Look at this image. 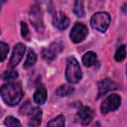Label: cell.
<instances>
[{
    "label": "cell",
    "mask_w": 127,
    "mask_h": 127,
    "mask_svg": "<svg viewBox=\"0 0 127 127\" xmlns=\"http://www.w3.org/2000/svg\"><path fill=\"white\" fill-rule=\"evenodd\" d=\"M0 94L3 101L7 105L15 106L21 101L23 97V90L19 83L9 82L0 87Z\"/></svg>",
    "instance_id": "1"
},
{
    "label": "cell",
    "mask_w": 127,
    "mask_h": 127,
    "mask_svg": "<svg viewBox=\"0 0 127 127\" xmlns=\"http://www.w3.org/2000/svg\"><path fill=\"white\" fill-rule=\"evenodd\" d=\"M65 78L69 83H76L81 78V69L79 64L73 57H69L66 61Z\"/></svg>",
    "instance_id": "2"
},
{
    "label": "cell",
    "mask_w": 127,
    "mask_h": 127,
    "mask_svg": "<svg viewBox=\"0 0 127 127\" xmlns=\"http://www.w3.org/2000/svg\"><path fill=\"white\" fill-rule=\"evenodd\" d=\"M110 24V16L106 12H97L93 14L90 20V25L93 29L99 32H105Z\"/></svg>",
    "instance_id": "3"
},
{
    "label": "cell",
    "mask_w": 127,
    "mask_h": 127,
    "mask_svg": "<svg viewBox=\"0 0 127 127\" xmlns=\"http://www.w3.org/2000/svg\"><path fill=\"white\" fill-rule=\"evenodd\" d=\"M121 104V97L118 94H110L108 95L102 102L101 106H100V110L102 113H108L110 111H114L116 110Z\"/></svg>",
    "instance_id": "4"
},
{
    "label": "cell",
    "mask_w": 127,
    "mask_h": 127,
    "mask_svg": "<svg viewBox=\"0 0 127 127\" xmlns=\"http://www.w3.org/2000/svg\"><path fill=\"white\" fill-rule=\"evenodd\" d=\"M87 34H88V29H87V27L84 24H82V23H75V25L71 29L69 37H70V40L73 43L77 44V43L82 42L86 38Z\"/></svg>",
    "instance_id": "5"
},
{
    "label": "cell",
    "mask_w": 127,
    "mask_h": 127,
    "mask_svg": "<svg viewBox=\"0 0 127 127\" xmlns=\"http://www.w3.org/2000/svg\"><path fill=\"white\" fill-rule=\"evenodd\" d=\"M25 51H26V47L22 43H18L17 45H15V47L13 49L12 57H11L10 62H9L10 67H15L21 62V60L25 54Z\"/></svg>",
    "instance_id": "6"
},
{
    "label": "cell",
    "mask_w": 127,
    "mask_h": 127,
    "mask_svg": "<svg viewBox=\"0 0 127 127\" xmlns=\"http://www.w3.org/2000/svg\"><path fill=\"white\" fill-rule=\"evenodd\" d=\"M62 45L59 43H53L50 47L43 49L42 51V56L43 58L48 61V62H52L57 58V55L62 51Z\"/></svg>",
    "instance_id": "7"
},
{
    "label": "cell",
    "mask_w": 127,
    "mask_h": 127,
    "mask_svg": "<svg viewBox=\"0 0 127 127\" xmlns=\"http://www.w3.org/2000/svg\"><path fill=\"white\" fill-rule=\"evenodd\" d=\"M93 116H94V112L88 106H81L76 113V117L81 124L90 123L91 120L93 119Z\"/></svg>",
    "instance_id": "8"
},
{
    "label": "cell",
    "mask_w": 127,
    "mask_h": 127,
    "mask_svg": "<svg viewBox=\"0 0 127 127\" xmlns=\"http://www.w3.org/2000/svg\"><path fill=\"white\" fill-rule=\"evenodd\" d=\"M53 24L60 30H64L68 27L69 20L63 12H56L53 16Z\"/></svg>",
    "instance_id": "9"
},
{
    "label": "cell",
    "mask_w": 127,
    "mask_h": 127,
    "mask_svg": "<svg viewBox=\"0 0 127 127\" xmlns=\"http://www.w3.org/2000/svg\"><path fill=\"white\" fill-rule=\"evenodd\" d=\"M117 88H118V84L117 83H115L111 79L105 78V79L101 80L98 83V96H101L102 94H104V93H106L108 91L117 89Z\"/></svg>",
    "instance_id": "10"
},
{
    "label": "cell",
    "mask_w": 127,
    "mask_h": 127,
    "mask_svg": "<svg viewBox=\"0 0 127 127\" xmlns=\"http://www.w3.org/2000/svg\"><path fill=\"white\" fill-rule=\"evenodd\" d=\"M29 124L30 125H39L42 120V110L39 107H32L29 112Z\"/></svg>",
    "instance_id": "11"
},
{
    "label": "cell",
    "mask_w": 127,
    "mask_h": 127,
    "mask_svg": "<svg viewBox=\"0 0 127 127\" xmlns=\"http://www.w3.org/2000/svg\"><path fill=\"white\" fill-rule=\"evenodd\" d=\"M33 99L39 105L45 103V101L47 99V89H46V87L44 85H41L36 89V91L34 92Z\"/></svg>",
    "instance_id": "12"
},
{
    "label": "cell",
    "mask_w": 127,
    "mask_h": 127,
    "mask_svg": "<svg viewBox=\"0 0 127 127\" xmlns=\"http://www.w3.org/2000/svg\"><path fill=\"white\" fill-rule=\"evenodd\" d=\"M30 19L31 22L33 23V25L40 30V27H43V22H42V17L40 15V10L37 7H34L31 11V15H30Z\"/></svg>",
    "instance_id": "13"
},
{
    "label": "cell",
    "mask_w": 127,
    "mask_h": 127,
    "mask_svg": "<svg viewBox=\"0 0 127 127\" xmlns=\"http://www.w3.org/2000/svg\"><path fill=\"white\" fill-rule=\"evenodd\" d=\"M96 54L93 52H87L84 54V56L82 57V63L85 66H91L95 64L96 62Z\"/></svg>",
    "instance_id": "14"
},
{
    "label": "cell",
    "mask_w": 127,
    "mask_h": 127,
    "mask_svg": "<svg viewBox=\"0 0 127 127\" xmlns=\"http://www.w3.org/2000/svg\"><path fill=\"white\" fill-rule=\"evenodd\" d=\"M57 94L61 97H64V96H67L69 95L70 93L73 92V88L69 85H66V84H64V85H61L60 87H58L57 89Z\"/></svg>",
    "instance_id": "15"
},
{
    "label": "cell",
    "mask_w": 127,
    "mask_h": 127,
    "mask_svg": "<svg viewBox=\"0 0 127 127\" xmlns=\"http://www.w3.org/2000/svg\"><path fill=\"white\" fill-rule=\"evenodd\" d=\"M73 13L77 17H83L84 16V7L81 0H75L73 4Z\"/></svg>",
    "instance_id": "16"
},
{
    "label": "cell",
    "mask_w": 127,
    "mask_h": 127,
    "mask_svg": "<svg viewBox=\"0 0 127 127\" xmlns=\"http://www.w3.org/2000/svg\"><path fill=\"white\" fill-rule=\"evenodd\" d=\"M36 60H37V57H36V54L34 51L30 50L28 55H27V59L25 61V64H24V68H29L31 67L35 63H36Z\"/></svg>",
    "instance_id": "17"
},
{
    "label": "cell",
    "mask_w": 127,
    "mask_h": 127,
    "mask_svg": "<svg viewBox=\"0 0 127 127\" xmlns=\"http://www.w3.org/2000/svg\"><path fill=\"white\" fill-rule=\"evenodd\" d=\"M64 115H59L56 118H54L53 120H51L50 122H48V126L50 127H63L64 125Z\"/></svg>",
    "instance_id": "18"
},
{
    "label": "cell",
    "mask_w": 127,
    "mask_h": 127,
    "mask_svg": "<svg viewBox=\"0 0 127 127\" xmlns=\"http://www.w3.org/2000/svg\"><path fill=\"white\" fill-rule=\"evenodd\" d=\"M125 56H126V48L124 45H122L117 49V51L115 53V56H114L115 61L116 62H122L125 59Z\"/></svg>",
    "instance_id": "19"
},
{
    "label": "cell",
    "mask_w": 127,
    "mask_h": 127,
    "mask_svg": "<svg viewBox=\"0 0 127 127\" xmlns=\"http://www.w3.org/2000/svg\"><path fill=\"white\" fill-rule=\"evenodd\" d=\"M8 53H9V46L4 42H0V63L6 59Z\"/></svg>",
    "instance_id": "20"
},
{
    "label": "cell",
    "mask_w": 127,
    "mask_h": 127,
    "mask_svg": "<svg viewBox=\"0 0 127 127\" xmlns=\"http://www.w3.org/2000/svg\"><path fill=\"white\" fill-rule=\"evenodd\" d=\"M4 124L6 126H9V127H15V126H20L21 125L20 121L17 118L13 117V116H7L4 120Z\"/></svg>",
    "instance_id": "21"
},
{
    "label": "cell",
    "mask_w": 127,
    "mask_h": 127,
    "mask_svg": "<svg viewBox=\"0 0 127 127\" xmlns=\"http://www.w3.org/2000/svg\"><path fill=\"white\" fill-rule=\"evenodd\" d=\"M18 77V72L15 71V70H7L4 72L3 74V79L4 80H13V79H16Z\"/></svg>",
    "instance_id": "22"
},
{
    "label": "cell",
    "mask_w": 127,
    "mask_h": 127,
    "mask_svg": "<svg viewBox=\"0 0 127 127\" xmlns=\"http://www.w3.org/2000/svg\"><path fill=\"white\" fill-rule=\"evenodd\" d=\"M21 34L24 38L28 39V36H29V30H28V27H27V24L22 22L21 23Z\"/></svg>",
    "instance_id": "23"
},
{
    "label": "cell",
    "mask_w": 127,
    "mask_h": 127,
    "mask_svg": "<svg viewBox=\"0 0 127 127\" xmlns=\"http://www.w3.org/2000/svg\"><path fill=\"white\" fill-rule=\"evenodd\" d=\"M0 34H1V31H0Z\"/></svg>",
    "instance_id": "24"
}]
</instances>
